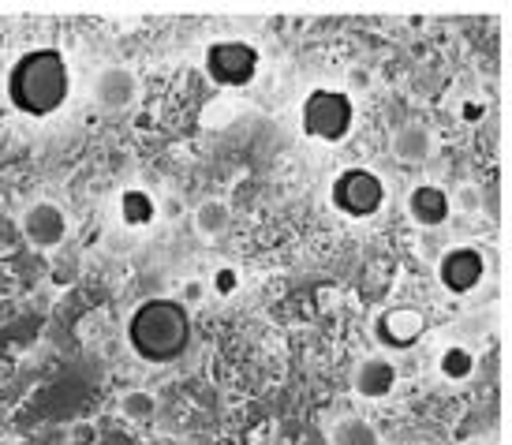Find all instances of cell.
I'll return each instance as SVG.
<instances>
[{"instance_id": "cell-22", "label": "cell", "mask_w": 512, "mask_h": 445, "mask_svg": "<svg viewBox=\"0 0 512 445\" xmlns=\"http://www.w3.org/2000/svg\"><path fill=\"white\" fill-rule=\"evenodd\" d=\"M214 288H217V292H232V288H236V273H232V270H228V266H225V270L217 273Z\"/></svg>"}, {"instance_id": "cell-14", "label": "cell", "mask_w": 512, "mask_h": 445, "mask_svg": "<svg viewBox=\"0 0 512 445\" xmlns=\"http://www.w3.org/2000/svg\"><path fill=\"white\" fill-rule=\"evenodd\" d=\"M120 217H124V225L128 229H143L157 217V202L154 195H146L143 187H128L124 195H120Z\"/></svg>"}, {"instance_id": "cell-17", "label": "cell", "mask_w": 512, "mask_h": 445, "mask_svg": "<svg viewBox=\"0 0 512 445\" xmlns=\"http://www.w3.org/2000/svg\"><path fill=\"white\" fill-rule=\"evenodd\" d=\"M438 367H441V374H445V378L464 382V378H471V374H475V356H471L468 348L453 345V348H445V352H441Z\"/></svg>"}, {"instance_id": "cell-8", "label": "cell", "mask_w": 512, "mask_h": 445, "mask_svg": "<svg viewBox=\"0 0 512 445\" xmlns=\"http://www.w3.org/2000/svg\"><path fill=\"white\" fill-rule=\"evenodd\" d=\"M378 341L385 348H393V352H404V348H415L423 341V333H427V318L423 311H415V307H389L382 318H378Z\"/></svg>"}, {"instance_id": "cell-16", "label": "cell", "mask_w": 512, "mask_h": 445, "mask_svg": "<svg viewBox=\"0 0 512 445\" xmlns=\"http://www.w3.org/2000/svg\"><path fill=\"white\" fill-rule=\"evenodd\" d=\"M120 412H124V419H131V423H150L157 412L154 393H146V389H128V393L120 397Z\"/></svg>"}, {"instance_id": "cell-18", "label": "cell", "mask_w": 512, "mask_h": 445, "mask_svg": "<svg viewBox=\"0 0 512 445\" xmlns=\"http://www.w3.org/2000/svg\"><path fill=\"white\" fill-rule=\"evenodd\" d=\"M101 247H105V251H109V255H116V259H120V255H131V251H135V236H131L128 232V225H124V229H109L105 232V236H101Z\"/></svg>"}, {"instance_id": "cell-21", "label": "cell", "mask_w": 512, "mask_h": 445, "mask_svg": "<svg viewBox=\"0 0 512 445\" xmlns=\"http://www.w3.org/2000/svg\"><path fill=\"white\" fill-rule=\"evenodd\" d=\"M157 210H161L165 217H180V214H184V206H180V199H176V195H165V199L157 202Z\"/></svg>"}, {"instance_id": "cell-13", "label": "cell", "mask_w": 512, "mask_h": 445, "mask_svg": "<svg viewBox=\"0 0 512 445\" xmlns=\"http://www.w3.org/2000/svg\"><path fill=\"white\" fill-rule=\"evenodd\" d=\"M232 229V210H228V202L221 199H206L195 206V232H199L202 240H221L225 232Z\"/></svg>"}, {"instance_id": "cell-19", "label": "cell", "mask_w": 512, "mask_h": 445, "mask_svg": "<svg viewBox=\"0 0 512 445\" xmlns=\"http://www.w3.org/2000/svg\"><path fill=\"white\" fill-rule=\"evenodd\" d=\"M453 210H464V214H479L483 210V187L475 184H460L453 191Z\"/></svg>"}, {"instance_id": "cell-20", "label": "cell", "mask_w": 512, "mask_h": 445, "mask_svg": "<svg viewBox=\"0 0 512 445\" xmlns=\"http://www.w3.org/2000/svg\"><path fill=\"white\" fill-rule=\"evenodd\" d=\"M53 277H57V285H72L75 277H79V270H75V262H57Z\"/></svg>"}, {"instance_id": "cell-10", "label": "cell", "mask_w": 512, "mask_h": 445, "mask_svg": "<svg viewBox=\"0 0 512 445\" xmlns=\"http://www.w3.org/2000/svg\"><path fill=\"white\" fill-rule=\"evenodd\" d=\"M397 363L389 356H367L356 363L352 371V389H356L363 401H382L397 389Z\"/></svg>"}, {"instance_id": "cell-2", "label": "cell", "mask_w": 512, "mask_h": 445, "mask_svg": "<svg viewBox=\"0 0 512 445\" xmlns=\"http://www.w3.org/2000/svg\"><path fill=\"white\" fill-rule=\"evenodd\" d=\"M128 345L146 363H176L191 348V315L180 300H146L128 318Z\"/></svg>"}, {"instance_id": "cell-9", "label": "cell", "mask_w": 512, "mask_h": 445, "mask_svg": "<svg viewBox=\"0 0 512 445\" xmlns=\"http://www.w3.org/2000/svg\"><path fill=\"white\" fill-rule=\"evenodd\" d=\"M135 98H139V79L131 68H124V64L101 68L98 79H94V101L105 113H120V109L135 105Z\"/></svg>"}, {"instance_id": "cell-1", "label": "cell", "mask_w": 512, "mask_h": 445, "mask_svg": "<svg viewBox=\"0 0 512 445\" xmlns=\"http://www.w3.org/2000/svg\"><path fill=\"white\" fill-rule=\"evenodd\" d=\"M4 90H8V101L19 113L34 116V120L53 116L68 101V90H72L68 60L60 49H30L8 68Z\"/></svg>"}, {"instance_id": "cell-5", "label": "cell", "mask_w": 512, "mask_h": 445, "mask_svg": "<svg viewBox=\"0 0 512 445\" xmlns=\"http://www.w3.org/2000/svg\"><path fill=\"white\" fill-rule=\"evenodd\" d=\"M258 72V49L247 42H214L206 49V75L217 87H247Z\"/></svg>"}, {"instance_id": "cell-12", "label": "cell", "mask_w": 512, "mask_h": 445, "mask_svg": "<svg viewBox=\"0 0 512 445\" xmlns=\"http://www.w3.org/2000/svg\"><path fill=\"white\" fill-rule=\"evenodd\" d=\"M430 146L434 143H430V131L423 124H400L393 131V154L404 165H423L430 158Z\"/></svg>"}, {"instance_id": "cell-7", "label": "cell", "mask_w": 512, "mask_h": 445, "mask_svg": "<svg viewBox=\"0 0 512 445\" xmlns=\"http://www.w3.org/2000/svg\"><path fill=\"white\" fill-rule=\"evenodd\" d=\"M19 229H23V240L30 247L53 251V247H60L68 240V217H64V210H60L57 202H34L30 210H23Z\"/></svg>"}, {"instance_id": "cell-4", "label": "cell", "mask_w": 512, "mask_h": 445, "mask_svg": "<svg viewBox=\"0 0 512 445\" xmlns=\"http://www.w3.org/2000/svg\"><path fill=\"white\" fill-rule=\"evenodd\" d=\"M329 202L341 210L344 217H374L385 206V184L378 173L370 169H344L337 173L329 187Z\"/></svg>"}, {"instance_id": "cell-15", "label": "cell", "mask_w": 512, "mask_h": 445, "mask_svg": "<svg viewBox=\"0 0 512 445\" xmlns=\"http://www.w3.org/2000/svg\"><path fill=\"white\" fill-rule=\"evenodd\" d=\"M333 445H382L378 431L370 427L367 419L359 416H344L337 427H333Z\"/></svg>"}, {"instance_id": "cell-6", "label": "cell", "mask_w": 512, "mask_h": 445, "mask_svg": "<svg viewBox=\"0 0 512 445\" xmlns=\"http://www.w3.org/2000/svg\"><path fill=\"white\" fill-rule=\"evenodd\" d=\"M486 277V259L483 251H475V247H453V251H445L438 262V281L445 292H453V296H468L475 288L483 285Z\"/></svg>"}, {"instance_id": "cell-11", "label": "cell", "mask_w": 512, "mask_h": 445, "mask_svg": "<svg viewBox=\"0 0 512 445\" xmlns=\"http://www.w3.org/2000/svg\"><path fill=\"white\" fill-rule=\"evenodd\" d=\"M408 214H412L415 225L438 229V225H445L449 214H453V195L438 184H419V187H412V195H408Z\"/></svg>"}, {"instance_id": "cell-24", "label": "cell", "mask_w": 512, "mask_h": 445, "mask_svg": "<svg viewBox=\"0 0 512 445\" xmlns=\"http://www.w3.org/2000/svg\"><path fill=\"white\" fill-rule=\"evenodd\" d=\"M0 75H4V57H0Z\"/></svg>"}, {"instance_id": "cell-23", "label": "cell", "mask_w": 512, "mask_h": 445, "mask_svg": "<svg viewBox=\"0 0 512 445\" xmlns=\"http://www.w3.org/2000/svg\"><path fill=\"white\" fill-rule=\"evenodd\" d=\"M202 292H206V285H202V281H187V285H184V303H199Z\"/></svg>"}, {"instance_id": "cell-3", "label": "cell", "mask_w": 512, "mask_h": 445, "mask_svg": "<svg viewBox=\"0 0 512 445\" xmlns=\"http://www.w3.org/2000/svg\"><path fill=\"white\" fill-rule=\"evenodd\" d=\"M299 124H303V135L307 139H318V143H344L352 135V124H356V105L344 90H329L318 87L303 98V109H299Z\"/></svg>"}]
</instances>
